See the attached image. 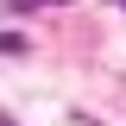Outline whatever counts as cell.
<instances>
[{
  "instance_id": "3",
  "label": "cell",
  "mask_w": 126,
  "mask_h": 126,
  "mask_svg": "<svg viewBox=\"0 0 126 126\" xmlns=\"http://www.w3.org/2000/svg\"><path fill=\"white\" fill-rule=\"evenodd\" d=\"M113 6H126V0H113Z\"/></svg>"
},
{
  "instance_id": "1",
  "label": "cell",
  "mask_w": 126,
  "mask_h": 126,
  "mask_svg": "<svg viewBox=\"0 0 126 126\" xmlns=\"http://www.w3.org/2000/svg\"><path fill=\"white\" fill-rule=\"evenodd\" d=\"M32 6H69V0H6V13H32Z\"/></svg>"
},
{
  "instance_id": "2",
  "label": "cell",
  "mask_w": 126,
  "mask_h": 126,
  "mask_svg": "<svg viewBox=\"0 0 126 126\" xmlns=\"http://www.w3.org/2000/svg\"><path fill=\"white\" fill-rule=\"evenodd\" d=\"M0 126H19V120H13V113H0Z\"/></svg>"
}]
</instances>
